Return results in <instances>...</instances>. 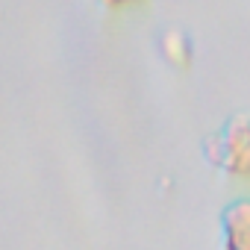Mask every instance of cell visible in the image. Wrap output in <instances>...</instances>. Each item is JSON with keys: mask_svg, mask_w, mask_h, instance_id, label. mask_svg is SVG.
Instances as JSON below:
<instances>
[{"mask_svg": "<svg viewBox=\"0 0 250 250\" xmlns=\"http://www.w3.org/2000/svg\"><path fill=\"white\" fill-rule=\"evenodd\" d=\"M224 250H250V197L232 200L221 215Z\"/></svg>", "mask_w": 250, "mask_h": 250, "instance_id": "cell-2", "label": "cell"}, {"mask_svg": "<svg viewBox=\"0 0 250 250\" xmlns=\"http://www.w3.org/2000/svg\"><path fill=\"white\" fill-rule=\"evenodd\" d=\"M162 56H165L168 65H174V68L183 71V68L191 65L194 47H191V42L183 33H168V36H162Z\"/></svg>", "mask_w": 250, "mask_h": 250, "instance_id": "cell-3", "label": "cell"}, {"mask_svg": "<svg viewBox=\"0 0 250 250\" xmlns=\"http://www.w3.org/2000/svg\"><path fill=\"white\" fill-rule=\"evenodd\" d=\"M206 159L235 180H250V115H235L218 139L206 142Z\"/></svg>", "mask_w": 250, "mask_h": 250, "instance_id": "cell-1", "label": "cell"}, {"mask_svg": "<svg viewBox=\"0 0 250 250\" xmlns=\"http://www.w3.org/2000/svg\"><path fill=\"white\" fill-rule=\"evenodd\" d=\"M97 3L112 9V12H127V9H136V6L147 3V0H97Z\"/></svg>", "mask_w": 250, "mask_h": 250, "instance_id": "cell-4", "label": "cell"}]
</instances>
